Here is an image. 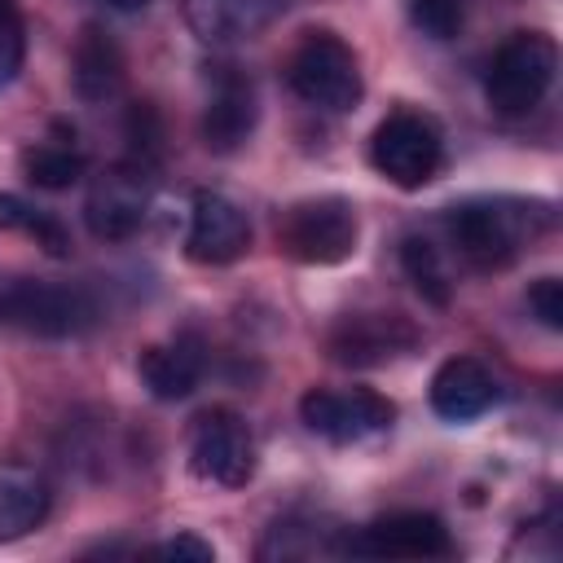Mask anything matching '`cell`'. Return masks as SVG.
Returning a JSON list of instances; mask_svg holds the SVG:
<instances>
[{"mask_svg":"<svg viewBox=\"0 0 563 563\" xmlns=\"http://www.w3.org/2000/svg\"><path fill=\"white\" fill-rule=\"evenodd\" d=\"M189 466L198 479L242 488L255 475V435L242 413L233 409H207L194 418L189 431Z\"/></svg>","mask_w":563,"mask_h":563,"instance_id":"9","label":"cell"},{"mask_svg":"<svg viewBox=\"0 0 563 563\" xmlns=\"http://www.w3.org/2000/svg\"><path fill=\"white\" fill-rule=\"evenodd\" d=\"M88 158L75 145H57V141H40L31 150H22V172L31 185L40 189H70L84 176Z\"/></svg>","mask_w":563,"mask_h":563,"instance_id":"19","label":"cell"},{"mask_svg":"<svg viewBox=\"0 0 563 563\" xmlns=\"http://www.w3.org/2000/svg\"><path fill=\"white\" fill-rule=\"evenodd\" d=\"M123 132H128V158H136V163H145V167H158V154H163V123H158V114H154L150 101L128 106Z\"/></svg>","mask_w":563,"mask_h":563,"instance_id":"22","label":"cell"},{"mask_svg":"<svg viewBox=\"0 0 563 563\" xmlns=\"http://www.w3.org/2000/svg\"><path fill=\"white\" fill-rule=\"evenodd\" d=\"M325 347L339 365L365 369V365H387L409 347H418V330L400 312H347L330 330Z\"/></svg>","mask_w":563,"mask_h":563,"instance_id":"11","label":"cell"},{"mask_svg":"<svg viewBox=\"0 0 563 563\" xmlns=\"http://www.w3.org/2000/svg\"><path fill=\"white\" fill-rule=\"evenodd\" d=\"M400 264H405V277L413 282V290H418L427 303H435V308L449 303L453 282H449V268H444L440 251H435L427 238H405V246H400Z\"/></svg>","mask_w":563,"mask_h":563,"instance_id":"21","label":"cell"},{"mask_svg":"<svg viewBox=\"0 0 563 563\" xmlns=\"http://www.w3.org/2000/svg\"><path fill=\"white\" fill-rule=\"evenodd\" d=\"M207 369V352L198 334H176L172 343H154L136 356V374L154 400H185Z\"/></svg>","mask_w":563,"mask_h":563,"instance_id":"15","label":"cell"},{"mask_svg":"<svg viewBox=\"0 0 563 563\" xmlns=\"http://www.w3.org/2000/svg\"><path fill=\"white\" fill-rule=\"evenodd\" d=\"M339 550L361 554V559H444L453 554V537L444 519L427 510H396V515H378L365 528L347 532Z\"/></svg>","mask_w":563,"mask_h":563,"instance_id":"10","label":"cell"},{"mask_svg":"<svg viewBox=\"0 0 563 563\" xmlns=\"http://www.w3.org/2000/svg\"><path fill=\"white\" fill-rule=\"evenodd\" d=\"M119 88H123V53L110 31L88 22L75 44V92L97 106V101H110Z\"/></svg>","mask_w":563,"mask_h":563,"instance_id":"17","label":"cell"},{"mask_svg":"<svg viewBox=\"0 0 563 563\" xmlns=\"http://www.w3.org/2000/svg\"><path fill=\"white\" fill-rule=\"evenodd\" d=\"M48 515V484L31 466H0V541H18Z\"/></svg>","mask_w":563,"mask_h":563,"instance_id":"18","label":"cell"},{"mask_svg":"<svg viewBox=\"0 0 563 563\" xmlns=\"http://www.w3.org/2000/svg\"><path fill=\"white\" fill-rule=\"evenodd\" d=\"M409 22L431 40H457L466 9L462 0H409Z\"/></svg>","mask_w":563,"mask_h":563,"instance_id":"23","label":"cell"},{"mask_svg":"<svg viewBox=\"0 0 563 563\" xmlns=\"http://www.w3.org/2000/svg\"><path fill=\"white\" fill-rule=\"evenodd\" d=\"M550 224H554L550 202L510 198V194L466 198V202H457V207L444 211V229H449L453 246L475 268H484V273L515 264Z\"/></svg>","mask_w":563,"mask_h":563,"instance_id":"1","label":"cell"},{"mask_svg":"<svg viewBox=\"0 0 563 563\" xmlns=\"http://www.w3.org/2000/svg\"><path fill=\"white\" fill-rule=\"evenodd\" d=\"M286 0H185V22L207 44H238L264 31Z\"/></svg>","mask_w":563,"mask_h":563,"instance_id":"16","label":"cell"},{"mask_svg":"<svg viewBox=\"0 0 563 563\" xmlns=\"http://www.w3.org/2000/svg\"><path fill=\"white\" fill-rule=\"evenodd\" d=\"M361 220L356 207L339 194L303 198L282 211L277 220V246L299 264H343L356 251Z\"/></svg>","mask_w":563,"mask_h":563,"instance_id":"4","label":"cell"},{"mask_svg":"<svg viewBox=\"0 0 563 563\" xmlns=\"http://www.w3.org/2000/svg\"><path fill=\"white\" fill-rule=\"evenodd\" d=\"M154 554H158V559H194V563H211V559H216V550H211L207 541L189 537V532H180V537L154 545Z\"/></svg>","mask_w":563,"mask_h":563,"instance_id":"26","label":"cell"},{"mask_svg":"<svg viewBox=\"0 0 563 563\" xmlns=\"http://www.w3.org/2000/svg\"><path fill=\"white\" fill-rule=\"evenodd\" d=\"M251 246V220L242 216L238 202H229L224 194L198 189L194 194V211H189V233H185V255L194 264L220 268L242 260Z\"/></svg>","mask_w":563,"mask_h":563,"instance_id":"12","label":"cell"},{"mask_svg":"<svg viewBox=\"0 0 563 563\" xmlns=\"http://www.w3.org/2000/svg\"><path fill=\"white\" fill-rule=\"evenodd\" d=\"M369 163L383 180H391L400 189H422L427 180H435V172L444 163V136H440L435 119L396 110L369 136Z\"/></svg>","mask_w":563,"mask_h":563,"instance_id":"6","label":"cell"},{"mask_svg":"<svg viewBox=\"0 0 563 563\" xmlns=\"http://www.w3.org/2000/svg\"><path fill=\"white\" fill-rule=\"evenodd\" d=\"M150 198H154V167H145V163H136V158H123V163L106 167V172L88 185V198H84L88 233L101 238V242H123V238H132V233L145 224Z\"/></svg>","mask_w":563,"mask_h":563,"instance_id":"7","label":"cell"},{"mask_svg":"<svg viewBox=\"0 0 563 563\" xmlns=\"http://www.w3.org/2000/svg\"><path fill=\"white\" fill-rule=\"evenodd\" d=\"M0 233H26V238H35V246H44L48 255H66V251H70L66 229H62L48 211L22 202L18 194H0Z\"/></svg>","mask_w":563,"mask_h":563,"instance_id":"20","label":"cell"},{"mask_svg":"<svg viewBox=\"0 0 563 563\" xmlns=\"http://www.w3.org/2000/svg\"><path fill=\"white\" fill-rule=\"evenodd\" d=\"M26 57V26L18 13V0H0V88H9Z\"/></svg>","mask_w":563,"mask_h":563,"instance_id":"24","label":"cell"},{"mask_svg":"<svg viewBox=\"0 0 563 563\" xmlns=\"http://www.w3.org/2000/svg\"><path fill=\"white\" fill-rule=\"evenodd\" d=\"M286 84L290 92L325 114H347L356 110L365 84H361V62L352 53L347 40H339L334 31H308L299 40V48L286 62Z\"/></svg>","mask_w":563,"mask_h":563,"instance_id":"2","label":"cell"},{"mask_svg":"<svg viewBox=\"0 0 563 563\" xmlns=\"http://www.w3.org/2000/svg\"><path fill=\"white\" fill-rule=\"evenodd\" d=\"M0 317L13 321L26 334H40V339H75V334L92 330L97 303H92V295L84 286L13 277L0 290Z\"/></svg>","mask_w":563,"mask_h":563,"instance_id":"5","label":"cell"},{"mask_svg":"<svg viewBox=\"0 0 563 563\" xmlns=\"http://www.w3.org/2000/svg\"><path fill=\"white\" fill-rule=\"evenodd\" d=\"M497 378L475 356H449L431 378V409L444 422H471L497 405Z\"/></svg>","mask_w":563,"mask_h":563,"instance_id":"14","label":"cell"},{"mask_svg":"<svg viewBox=\"0 0 563 563\" xmlns=\"http://www.w3.org/2000/svg\"><path fill=\"white\" fill-rule=\"evenodd\" d=\"M528 308L541 317L545 330H563V282L559 277H537L528 286Z\"/></svg>","mask_w":563,"mask_h":563,"instance_id":"25","label":"cell"},{"mask_svg":"<svg viewBox=\"0 0 563 563\" xmlns=\"http://www.w3.org/2000/svg\"><path fill=\"white\" fill-rule=\"evenodd\" d=\"M110 9H123V13H136V9H145L150 0H106Z\"/></svg>","mask_w":563,"mask_h":563,"instance_id":"27","label":"cell"},{"mask_svg":"<svg viewBox=\"0 0 563 563\" xmlns=\"http://www.w3.org/2000/svg\"><path fill=\"white\" fill-rule=\"evenodd\" d=\"M255 119H260V97H255L251 75H242L238 66H216L211 97H207V110H202V141H207V150L233 154L255 132Z\"/></svg>","mask_w":563,"mask_h":563,"instance_id":"13","label":"cell"},{"mask_svg":"<svg viewBox=\"0 0 563 563\" xmlns=\"http://www.w3.org/2000/svg\"><path fill=\"white\" fill-rule=\"evenodd\" d=\"M559 70V48L545 31H515L497 44L488 70H484V97L497 114L519 119L541 106Z\"/></svg>","mask_w":563,"mask_h":563,"instance_id":"3","label":"cell"},{"mask_svg":"<svg viewBox=\"0 0 563 563\" xmlns=\"http://www.w3.org/2000/svg\"><path fill=\"white\" fill-rule=\"evenodd\" d=\"M299 418L312 435L330 444H361L396 422V405L378 396L374 387H312L299 400Z\"/></svg>","mask_w":563,"mask_h":563,"instance_id":"8","label":"cell"}]
</instances>
